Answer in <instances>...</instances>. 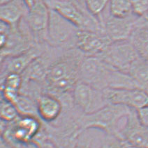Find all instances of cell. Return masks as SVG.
Returning a JSON list of instances; mask_svg holds the SVG:
<instances>
[{
  "label": "cell",
  "instance_id": "1",
  "mask_svg": "<svg viewBox=\"0 0 148 148\" xmlns=\"http://www.w3.org/2000/svg\"><path fill=\"white\" fill-rule=\"evenodd\" d=\"M85 55L76 48L67 49L48 69L46 85L58 94L71 92L79 81V69Z\"/></svg>",
  "mask_w": 148,
  "mask_h": 148
},
{
  "label": "cell",
  "instance_id": "2",
  "mask_svg": "<svg viewBox=\"0 0 148 148\" xmlns=\"http://www.w3.org/2000/svg\"><path fill=\"white\" fill-rule=\"evenodd\" d=\"M40 120L36 116L20 115L11 123L1 120V138L16 147L30 145L42 132Z\"/></svg>",
  "mask_w": 148,
  "mask_h": 148
},
{
  "label": "cell",
  "instance_id": "3",
  "mask_svg": "<svg viewBox=\"0 0 148 148\" xmlns=\"http://www.w3.org/2000/svg\"><path fill=\"white\" fill-rule=\"evenodd\" d=\"M133 108L120 104H108L96 112L83 114L79 119L81 130L97 128L107 133L118 136L121 129L119 123L123 118L128 117Z\"/></svg>",
  "mask_w": 148,
  "mask_h": 148
},
{
  "label": "cell",
  "instance_id": "4",
  "mask_svg": "<svg viewBox=\"0 0 148 148\" xmlns=\"http://www.w3.org/2000/svg\"><path fill=\"white\" fill-rule=\"evenodd\" d=\"M44 1L50 9L58 12L80 29L105 33L103 24L88 11L85 4H82L77 0Z\"/></svg>",
  "mask_w": 148,
  "mask_h": 148
},
{
  "label": "cell",
  "instance_id": "5",
  "mask_svg": "<svg viewBox=\"0 0 148 148\" xmlns=\"http://www.w3.org/2000/svg\"><path fill=\"white\" fill-rule=\"evenodd\" d=\"M79 30L80 29L73 22L50 8L46 40L48 45L64 50L75 48V40Z\"/></svg>",
  "mask_w": 148,
  "mask_h": 148
},
{
  "label": "cell",
  "instance_id": "6",
  "mask_svg": "<svg viewBox=\"0 0 148 148\" xmlns=\"http://www.w3.org/2000/svg\"><path fill=\"white\" fill-rule=\"evenodd\" d=\"M71 93L75 106L83 114L96 112L108 104L103 90L80 80Z\"/></svg>",
  "mask_w": 148,
  "mask_h": 148
},
{
  "label": "cell",
  "instance_id": "7",
  "mask_svg": "<svg viewBox=\"0 0 148 148\" xmlns=\"http://www.w3.org/2000/svg\"><path fill=\"white\" fill-rule=\"evenodd\" d=\"M139 56L129 40H126L112 42L97 57L111 68L127 73L131 63Z\"/></svg>",
  "mask_w": 148,
  "mask_h": 148
},
{
  "label": "cell",
  "instance_id": "8",
  "mask_svg": "<svg viewBox=\"0 0 148 148\" xmlns=\"http://www.w3.org/2000/svg\"><path fill=\"white\" fill-rule=\"evenodd\" d=\"M111 69L97 56H85L79 69V80L104 90L108 87Z\"/></svg>",
  "mask_w": 148,
  "mask_h": 148
},
{
  "label": "cell",
  "instance_id": "9",
  "mask_svg": "<svg viewBox=\"0 0 148 148\" xmlns=\"http://www.w3.org/2000/svg\"><path fill=\"white\" fill-rule=\"evenodd\" d=\"M103 91L108 104L124 105L136 110L148 106V92L145 89L107 88Z\"/></svg>",
  "mask_w": 148,
  "mask_h": 148
},
{
  "label": "cell",
  "instance_id": "10",
  "mask_svg": "<svg viewBox=\"0 0 148 148\" xmlns=\"http://www.w3.org/2000/svg\"><path fill=\"white\" fill-rule=\"evenodd\" d=\"M50 19V8L44 0H37L30 8L26 20L37 45L47 44V30Z\"/></svg>",
  "mask_w": 148,
  "mask_h": 148
},
{
  "label": "cell",
  "instance_id": "11",
  "mask_svg": "<svg viewBox=\"0 0 148 148\" xmlns=\"http://www.w3.org/2000/svg\"><path fill=\"white\" fill-rule=\"evenodd\" d=\"M138 17L131 15L127 18H116L109 14L101 15L100 21L104 27L106 36L112 42L129 40L136 27Z\"/></svg>",
  "mask_w": 148,
  "mask_h": 148
},
{
  "label": "cell",
  "instance_id": "12",
  "mask_svg": "<svg viewBox=\"0 0 148 148\" xmlns=\"http://www.w3.org/2000/svg\"><path fill=\"white\" fill-rule=\"evenodd\" d=\"M119 136L127 143L128 146L148 148V127L140 123L136 109H132L127 117Z\"/></svg>",
  "mask_w": 148,
  "mask_h": 148
},
{
  "label": "cell",
  "instance_id": "13",
  "mask_svg": "<svg viewBox=\"0 0 148 148\" xmlns=\"http://www.w3.org/2000/svg\"><path fill=\"white\" fill-rule=\"evenodd\" d=\"M111 42L105 33L80 29L77 34L75 48L85 56H98Z\"/></svg>",
  "mask_w": 148,
  "mask_h": 148
},
{
  "label": "cell",
  "instance_id": "14",
  "mask_svg": "<svg viewBox=\"0 0 148 148\" xmlns=\"http://www.w3.org/2000/svg\"><path fill=\"white\" fill-rule=\"evenodd\" d=\"M44 45H36L20 54L1 58V77L12 72L22 75L31 63L44 53Z\"/></svg>",
  "mask_w": 148,
  "mask_h": 148
},
{
  "label": "cell",
  "instance_id": "15",
  "mask_svg": "<svg viewBox=\"0 0 148 148\" xmlns=\"http://www.w3.org/2000/svg\"><path fill=\"white\" fill-rule=\"evenodd\" d=\"M37 104L38 116L46 123L55 122L62 113V103L53 93H41L37 98Z\"/></svg>",
  "mask_w": 148,
  "mask_h": 148
},
{
  "label": "cell",
  "instance_id": "16",
  "mask_svg": "<svg viewBox=\"0 0 148 148\" xmlns=\"http://www.w3.org/2000/svg\"><path fill=\"white\" fill-rule=\"evenodd\" d=\"M30 7L25 0H12L6 4H1V21L13 26L17 25L22 19L26 18Z\"/></svg>",
  "mask_w": 148,
  "mask_h": 148
},
{
  "label": "cell",
  "instance_id": "17",
  "mask_svg": "<svg viewBox=\"0 0 148 148\" xmlns=\"http://www.w3.org/2000/svg\"><path fill=\"white\" fill-rule=\"evenodd\" d=\"M23 78L21 74L12 72L1 77V97L14 103L21 93Z\"/></svg>",
  "mask_w": 148,
  "mask_h": 148
},
{
  "label": "cell",
  "instance_id": "18",
  "mask_svg": "<svg viewBox=\"0 0 148 148\" xmlns=\"http://www.w3.org/2000/svg\"><path fill=\"white\" fill-rule=\"evenodd\" d=\"M129 40L141 57L148 61V27L144 25L141 18H138L136 27Z\"/></svg>",
  "mask_w": 148,
  "mask_h": 148
},
{
  "label": "cell",
  "instance_id": "19",
  "mask_svg": "<svg viewBox=\"0 0 148 148\" xmlns=\"http://www.w3.org/2000/svg\"><path fill=\"white\" fill-rule=\"evenodd\" d=\"M127 74L140 88L148 90V61L139 56L127 70Z\"/></svg>",
  "mask_w": 148,
  "mask_h": 148
},
{
  "label": "cell",
  "instance_id": "20",
  "mask_svg": "<svg viewBox=\"0 0 148 148\" xmlns=\"http://www.w3.org/2000/svg\"><path fill=\"white\" fill-rule=\"evenodd\" d=\"M20 115L38 116L37 99L25 93H20L14 103Z\"/></svg>",
  "mask_w": 148,
  "mask_h": 148
},
{
  "label": "cell",
  "instance_id": "21",
  "mask_svg": "<svg viewBox=\"0 0 148 148\" xmlns=\"http://www.w3.org/2000/svg\"><path fill=\"white\" fill-rule=\"evenodd\" d=\"M109 14L116 18H127L133 15L131 0H110Z\"/></svg>",
  "mask_w": 148,
  "mask_h": 148
},
{
  "label": "cell",
  "instance_id": "22",
  "mask_svg": "<svg viewBox=\"0 0 148 148\" xmlns=\"http://www.w3.org/2000/svg\"><path fill=\"white\" fill-rule=\"evenodd\" d=\"M0 114L2 121L11 123L20 116L15 105L11 101L7 100L1 97V106H0Z\"/></svg>",
  "mask_w": 148,
  "mask_h": 148
},
{
  "label": "cell",
  "instance_id": "23",
  "mask_svg": "<svg viewBox=\"0 0 148 148\" xmlns=\"http://www.w3.org/2000/svg\"><path fill=\"white\" fill-rule=\"evenodd\" d=\"M109 1L110 0H86L85 5L88 11L100 20L101 15L108 7Z\"/></svg>",
  "mask_w": 148,
  "mask_h": 148
},
{
  "label": "cell",
  "instance_id": "24",
  "mask_svg": "<svg viewBox=\"0 0 148 148\" xmlns=\"http://www.w3.org/2000/svg\"><path fill=\"white\" fill-rule=\"evenodd\" d=\"M133 14L141 18L148 13V0H131Z\"/></svg>",
  "mask_w": 148,
  "mask_h": 148
},
{
  "label": "cell",
  "instance_id": "25",
  "mask_svg": "<svg viewBox=\"0 0 148 148\" xmlns=\"http://www.w3.org/2000/svg\"><path fill=\"white\" fill-rule=\"evenodd\" d=\"M136 111L140 123L145 126L148 127V106L138 109Z\"/></svg>",
  "mask_w": 148,
  "mask_h": 148
},
{
  "label": "cell",
  "instance_id": "26",
  "mask_svg": "<svg viewBox=\"0 0 148 148\" xmlns=\"http://www.w3.org/2000/svg\"><path fill=\"white\" fill-rule=\"evenodd\" d=\"M40 148H56L52 143H44Z\"/></svg>",
  "mask_w": 148,
  "mask_h": 148
},
{
  "label": "cell",
  "instance_id": "27",
  "mask_svg": "<svg viewBox=\"0 0 148 148\" xmlns=\"http://www.w3.org/2000/svg\"><path fill=\"white\" fill-rule=\"evenodd\" d=\"M37 0H25L26 3L27 4V5L29 6V7L31 8L33 5L35 4V2L37 1Z\"/></svg>",
  "mask_w": 148,
  "mask_h": 148
},
{
  "label": "cell",
  "instance_id": "28",
  "mask_svg": "<svg viewBox=\"0 0 148 148\" xmlns=\"http://www.w3.org/2000/svg\"><path fill=\"white\" fill-rule=\"evenodd\" d=\"M141 20H142L144 25H146L148 27V19L146 18L145 17H141Z\"/></svg>",
  "mask_w": 148,
  "mask_h": 148
},
{
  "label": "cell",
  "instance_id": "29",
  "mask_svg": "<svg viewBox=\"0 0 148 148\" xmlns=\"http://www.w3.org/2000/svg\"><path fill=\"white\" fill-rule=\"evenodd\" d=\"M11 1H12V0H0V3H1V4H4Z\"/></svg>",
  "mask_w": 148,
  "mask_h": 148
},
{
  "label": "cell",
  "instance_id": "30",
  "mask_svg": "<svg viewBox=\"0 0 148 148\" xmlns=\"http://www.w3.org/2000/svg\"><path fill=\"white\" fill-rule=\"evenodd\" d=\"M77 1H78L79 2L82 3V4H85V1H86V0H77Z\"/></svg>",
  "mask_w": 148,
  "mask_h": 148
},
{
  "label": "cell",
  "instance_id": "31",
  "mask_svg": "<svg viewBox=\"0 0 148 148\" xmlns=\"http://www.w3.org/2000/svg\"><path fill=\"white\" fill-rule=\"evenodd\" d=\"M144 17H145V18H147V19H148V13H147V15H145V16H144Z\"/></svg>",
  "mask_w": 148,
  "mask_h": 148
}]
</instances>
